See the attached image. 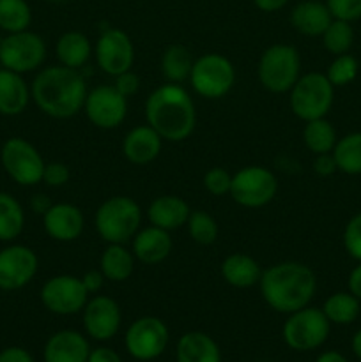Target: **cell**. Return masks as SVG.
Returning a JSON list of instances; mask_svg holds the SVG:
<instances>
[{
    "instance_id": "obj_18",
    "label": "cell",
    "mask_w": 361,
    "mask_h": 362,
    "mask_svg": "<svg viewBox=\"0 0 361 362\" xmlns=\"http://www.w3.org/2000/svg\"><path fill=\"white\" fill-rule=\"evenodd\" d=\"M42 228L46 235L57 243H73L84 233V212L80 207L67 202L53 204L42 216Z\"/></svg>"
},
{
    "instance_id": "obj_48",
    "label": "cell",
    "mask_w": 361,
    "mask_h": 362,
    "mask_svg": "<svg viewBox=\"0 0 361 362\" xmlns=\"http://www.w3.org/2000/svg\"><path fill=\"white\" fill-rule=\"evenodd\" d=\"M52 205H53V202L50 200L48 194H45V193H38L30 198V209L35 212V214L45 216L46 211H48Z\"/></svg>"
},
{
    "instance_id": "obj_44",
    "label": "cell",
    "mask_w": 361,
    "mask_h": 362,
    "mask_svg": "<svg viewBox=\"0 0 361 362\" xmlns=\"http://www.w3.org/2000/svg\"><path fill=\"white\" fill-rule=\"evenodd\" d=\"M0 362H35L32 354L21 346H7L0 352Z\"/></svg>"
},
{
    "instance_id": "obj_38",
    "label": "cell",
    "mask_w": 361,
    "mask_h": 362,
    "mask_svg": "<svg viewBox=\"0 0 361 362\" xmlns=\"http://www.w3.org/2000/svg\"><path fill=\"white\" fill-rule=\"evenodd\" d=\"M204 187L209 194L212 197H223V194H230V186H232V175L227 172L222 166H214L209 168L204 175Z\"/></svg>"
},
{
    "instance_id": "obj_33",
    "label": "cell",
    "mask_w": 361,
    "mask_h": 362,
    "mask_svg": "<svg viewBox=\"0 0 361 362\" xmlns=\"http://www.w3.org/2000/svg\"><path fill=\"white\" fill-rule=\"evenodd\" d=\"M331 154L340 172L347 175H361V131L338 138Z\"/></svg>"
},
{
    "instance_id": "obj_40",
    "label": "cell",
    "mask_w": 361,
    "mask_h": 362,
    "mask_svg": "<svg viewBox=\"0 0 361 362\" xmlns=\"http://www.w3.org/2000/svg\"><path fill=\"white\" fill-rule=\"evenodd\" d=\"M326 6L335 20L353 23L361 18V0H326Z\"/></svg>"
},
{
    "instance_id": "obj_43",
    "label": "cell",
    "mask_w": 361,
    "mask_h": 362,
    "mask_svg": "<svg viewBox=\"0 0 361 362\" xmlns=\"http://www.w3.org/2000/svg\"><path fill=\"white\" fill-rule=\"evenodd\" d=\"M314 172L319 177H329L335 172H338V166H336L335 158H333L331 152L328 154H317L314 161Z\"/></svg>"
},
{
    "instance_id": "obj_32",
    "label": "cell",
    "mask_w": 361,
    "mask_h": 362,
    "mask_svg": "<svg viewBox=\"0 0 361 362\" xmlns=\"http://www.w3.org/2000/svg\"><path fill=\"white\" fill-rule=\"evenodd\" d=\"M361 300L354 297L350 292H336L331 293L328 299L324 300L321 310L324 311L326 318L331 324L336 325H349L360 317L361 311Z\"/></svg>"
},
{
    "instance_id": "obj_17",
    "label": "cell",
    "mask_w": 361,
    "mask_h": 362,
    "mask_svg": "<svg viewBox=\"0 0 361 362\" xmlns=\"http://www.w3.org/2000/svg\"><path fill=\"white\" fill-rule=\"evenodd\" d=\"M84 331L94 341H110L122 325V311L119 303L108 296H94L81 311Z\"/></svg>"
},
{
    "instance_id": "obj_41",
    "label": "cell",
    "mask_w": 361,
    "mask_h": 362,
    "mask_svg": "<svg viewBox=\"0 0 361 362\" xmlns=\"http://www.w3.org/2000/svg\"><path fill=\"white\" fill-rule=\"evenodd\" d=\"M71 172L66 163L62 161H50L42 170V182L48 187H62L69 182Z\"/></svg>"
},
{
    "instance_id": "obj_3",
    "label": "cell",
    "mask_w": 361,
    "mask_h": 362,
    "mask_svg": "<svg viewBox=\"0 0 361 362\" xmlns=\"http://www.w3.org/2000/svg\"><path fill=\"white\" fill-rule=\"evenodd\" d=\"M145 124L163 141L179 144L188 140L197 127V108L190 92L180 83H165L145 99Z\"/></svg>"
},
{
    "instance_id": "obj_35",
    "label": "cell",
    "mask_w": 361,
    "mask_h": 362,
    "mask_svg": "<svg viewBox=\"0 0 361 362\" xmlns=\"http://www.w3.org/2000/svg\"><path fill=\"white\" fill-rule=\"evenodd\" d=\"M321 37L322 45L331 55H343V53H349V49L354 45V28L349 21L333 18V21Z\"/></svg>"
},
{
    "instance_id": "obj_2",
    "label": "cell",
    "mask_w": 361,
    "mask_h": 362,
    "mask_svg": "<svg viewBox=\"0 0 361 362\" xmlns=\"http://www.w3.org/2000/svg\"><path fill=\"white\" fill-rule=\"evenodd\" d=\"M258 288L273 311L290 315L310 306L317 292V278L306 264L287 260L262 271Z\"/></svg>"
},
{
    "instance_id": "obj_30",
    "label": "cell",
    "mask_w": 361,
    "mask_h": 362,
    "mask_svg": "<svg viewBox=\"0 0 361 362\" xmlns=\"http://www.w3.org/2000/svg\"><path fill=\"white\" fill-rule=\"evenodd\" d=\"M25 228V211L13 194L0 191V243H13Z\"/></svg>"
},
{
    "instance_id": "obj_14",
    "label": "cell",
    "mask_w": 361,
    "mask_h": 362,
    "mask_svg": "<svg viewBox=\"0 0 361 362\" xmlns=\"http://www.w3.org/2000/svg\"><path fill=\"white\" fill-rule=\"evenodd\" d=\"M84 112L98 129H117L127 117V99L113 85H99L85 95Z\"/></svg>"
},
{
    "instance_id": "obj_26",
    "label": "cell",
    "mask_w": 361,
    "mask_h": 362,
    "mask_svg": "<svg viewBox=\"0 0 361 362\" xmlns=\"http://www.w3.org/2000/svg\"><path fill=\"white\" fill-rule=\"evenodd\" d=\"M176 362H222V350L205 332H184L176 345Z\"/></svg>"
},
{
    "instance_id": "obj_20",
    "label": "cell",
    "mask_w": 361,
    "mask_h": 362,
    "mask_svg": "<svg viewBox=\"0 0 361 362\" xmlns=\"http://www.w3.org/2000/svg\"><path fill=\"white\" fill-rule=\"evenodd\" d=\"M172 237L166 230L151 225L147 228H140L131 239V251L137 262L145 265H158L168 258L172 253Z\"/></svg>"
},
{
    "instance_id": "obj_34",
    "label": "cell",
    "mask_w": 361,
    "mask_h": 362,
    "mask_svg": "<svg viewBox=\"0 0 361 362\" xmlns=\"http://www.w3.org/2000/svg\"><path fill=\"white\" fill-rule=\"evenodd\" d=\"M32 11L27 0H0V30L6 34L28 30Z\"/></svg>"
},
{
    "instance_id": "obj_24",
    "label": "cell",
    "mask_w": 361,
    "mask_h": 362,
    "mask_svg": "<svg viewBox=\"0 0 361 362\" xmlns=\"http://www.w3.org/2000/svg\"><path fill=\"white\" fill-rule=\"evenodd\" d=\"M289 21L294 30L299 34L308 35V37H321L333 21V16L326 4L319 0H304L294 6Z\"/></svg>"
},
{
    "instance_id": "obj_9",
    "label": "cell",
    "mask_w": 361,
    "mask_h": 362,
    "mask_svg": "<svg viewBox=\"0 0 361 362\" xmlns=\"http://www.w3.org/2000/svg\"><path fill=\"white\" fill-rule=\"evenodd\" d=\"M0 165L18 186L32 187L42 182V170L46 161L41 152L21 136L7 138L0 148Z\"/></svg>"
},
{
    "instance_id": "obj_42",
    "label": "cell",
    "mask_w": 361,
    "mask_h": 362,
    "mask_svg": "<svg viewBox=\"0 0 361 362\" xmlns=\"http://www.w3.org/2000/svg\"><path fill=\"white\" fill-rule=\"evenodd\" d=\"M113 87L120 92L126 99L133 98L138 90H140V76L133 71H126V73L119 74V76L113 78Z\"/></svg>"
},
{
    "instance_id": "obj_36",
    "label": "cell",
    "mask_w": 361,
    "mask_h": 362,
    "mask_svg": "<svg viewBox=\"0 0 361 362\" xmlns=\"http://www.w3.org/2000/svg\"><path fill=\"white\" fill-rule=\"evenodd\" d=\"M186 228L191 240L200 244V246H211L219 235L216 219L204 211H191L190 218L186 221Z\"/></svg>"
},
{
    "instance_id": "obj_46",
    "label": "cell",
    "mask_w": 361,
    "mask_h": 362,
    "mask_svg": "<svg viewBox=\"0 0 361 362\" xmlns=\"http://www.w3.org/2000/svg\"><path fill=\"white\" fill-rule=\"evenodd\" d=\"M81 283H84L85 290L88 292V296H92V293H98L99 290L103 288V283H105V276H103V272L96 271V269H91V271L85 272L84 276H81Z\"/></svg>"
},
{
    "instance_id": "obj_52",
    "label": "cell",
    "mask_w": 361,
    "mask_h": 362,
    "mask_svg": "<svg viewBox=\"0 0 361 362\" xmlns=\"http://www.w3.org/2000/svg\"><path fill=\"white\" fill-rule=\"evenodd\" d=\"M46 2H53V4H59V2H66V0H46Z\"/></svg>"
},
{
    "instance_id": "obj_4",
    "label": "cell",
    "mask_w": 361,
    "mask_h": 362,
    "mask_svg": "<svg viewBox=\"0 0 361 362\" xmlns=\"http://www.w3.org/2000/svg\"><path fill=\"white\" fill-rule=\"evenodd\" d=\"M142 225V209L131 197L115 194L103 202L94 214L98 235L106 244H126Z\"/></svg>"
},
{
    "instance_id": "obj_6",
    "label": "cell",
    "mask_w": 361,
    "mask_h": 362,
    "mask_svg": "<svg viewBox=\"0 0 361 362\" xmlns=\"http://www.w3.org/2000/svg\"><path fill=\"white\" fill-rule=\"evenodd\" d=\"M335 101V87L322 73L299 76L289 90V105L294 115L303 122L324 119Z\"/></svg>"
},
{
    "instance_id": "obj_45",
    "label": "cell",
    "mask_w": 361,
    "mask_h": 362,
    "mask_svg": "<svg viewBox=\"0 0 361 362\" xmlns=\"http://www.w3.org/2000/svg\"><path fill=\"white\" fill-rule=\"evenodd\" d=\"M87 362H122V357L110 346H96V349H91Z\"/></svg>"
},
{
    "instance_id": "obj_7",
    "label": "cell",
    "mask_w": 361,
    "mask_h": 362,
    "mask_svg": "<svg viewBox=\"0 0 361 362\" xmlns=\"http://www.w3.org/2000/svg\"><path fill=\"white\" fill-rule=\"evenodd\" d=\"M331 322L326 318L321 308L306 306L287 315L282 336L285 345L294 352H311L328 341Z\"/></svg>"
},
{
    "instance_id": "obj_28",
    "label": "cell",
    "mask_w": 361,
    "mask_h": 362,
    "mask_svg": "<svg viewBox=\"0 0 361 362\" xmlns=\"http://www.w3.org/2000/svg\"><path fill=\"white\" fill-rule=\"evenodd\" d=\"M134 264H137V258L133 251L127 250L126 244H106L99 258V271L108 281L122 283L131 278Z\"/></svg>"
},
{
    "instance_id": "obj_10",
    "label": "cell",
    "mask_w": 361,
    "mask_h": 362,
    "mask_svg": "<svg viewBox=\"0 0 361 362\" xmlns=\"http://www.w3.org/2000/svg\"><path fill=\"white\" fill-rule=\"evenodd\" d=\"M278 187V179L271 170L260 165H251L234 173L230 197L244 209H260L275 200Z\"/></svg>"
},
{
    "instance_id": "obj_12",
    "label": "cell",
    "mask_w": 361,
    "mask_h": 362,
    "mask_svg": "<svg viewBox=\"0 0 361 362\" xmlns=\"http://www.w3.org/2000/svg\"><path fill=\"white\" fill-rule=\"evenodd\" d=\"M170 341L165 322L158 317H140L131 322L124 334L127 356L138 362H151L163 356Z\"/></svg>"
},
{
    "instance_id": "obj_8",
    "label": "cell",
    "mask_w": 361,
    "mask_h": 362,
    "mask_svg": "<svg viewBox=\"0 0 361 362\" xmlns=\"http://www.w3.org/2000/svg\"><path fill=\"white\" fill-rule=\"evenodd\" d=\"M236 67L222 53H205L195 59L190 74V85L204 99H222L236 85Z\"/></svg>"
},
{
    "instance_id": "obj_19",
    "label": "cell",
    "mask_w": 361,
    "mask_h": 362,
    "mask_svg": "<svg viewBox=\"0 0 361 362\" xmlns=\"http://www.w3.org/2000/svg\"><path fill=\"white\" fill-rule=\"evenodd\" d=\"M91 343L87 336L74 329L57 331L46 339L42 349L45 362H87Z\"/></svg>"
},
{
    "instance_id": "obj_49",
    "label": "cell",
    "mask_w": 361,
    "mask_h": 362,
    "mask_svg": "<svg viewBox=\"0 0 361 362\" xmlns=\"http://www.w3.org/2000/svg\"><path fill=\"white\" fill-rule=\"evenodd\" d=\"M253 4L257 6V9L264 11V13H276L285 7L289 0H253Z\"/></svg>"
},
{
    "instance_id": "obj_23",
    "label": "cell",
    "mask_w": 361,
    "mask_h": 362,
    "mask_svg": "<svg viewBox=\"0 0 361 362\" xmlns=\"http://www.w3.org/2000/svg\"><path fill=\"white\" fill-rule=\"evenodd\" d=\"M191 207L186 200L176 194H161L154 198L147 207V219L151 225L172 232V230L186 226Z\"/></svg>"
},
{
    "instance_id": "obj_27",
    "label": "cell",
    "mask_w": 361,
    "mask_h": 362,
    "mask_svg": "<svg viewBox=\"0 0 361 362\" xmlns=\"http://www.w3.org/2000/svg\"><path fill=\"white\" fill-rule=\"evenodd\" d=\"M55 55L60 66L80 71L94 55V48L87 35L78 30H69L57 39Z\"/></svg>"
},
{
    "instance_id": "obj_47",
    "label": "cell",
    "mask_w": 361,
    "mask_h": 362,
    "mask_svg": "<svg viewBox=\"0 0 361 362\" xmlns=\"http://www.w3.org/2000/svg\"><path fill=\"white\" fill-rule=\"evenodd\" d=\"M347 286H349V292L361 300V262H357L356 267L350 271Z\"/></svg>"
},
{
    "instance_id": "obj_22",
    "label": "cell",
    "mask_w": 361,
    "mask_h": 362,
    "mask_svg": "<svg viewBox=\"0 0 361 362\" xmlns=\"http://www.w3.org/2000/svg\"><path fill=\"white\" fill-rule=\"evenodd\" d=\"M30 101V85L25 81L23 74L0 67V115H21Z\"/></svg>"
},
{
    "instance_id": "obj_1",
    "label": "cell",
    "mask_w": 361,
    "mask_h": 362,
    "mask_svg": "<svg viewBox=\"0 0 361 362\" xmlns=\"http://www.w3.org/2000/svg\"><path fill=\"white\" fill-rule=\"evenodd\" d=\"M87 83L80 71L66 66H48L39 69L30 83L34 105L45 115L66 120L84 110Z\"/></svg>"
},
{
    "instance_id": "obj_11",
    "label": "cell",
    "mask_w": 361,
    "mask_h": 362,
    "mask_svg": "<svg viewBox=\"0 0 361 362\" xmlns=\"http://www.w3.org/2000/svg\"><path fill=\"white\" fill-rule=\"evenodd\" d=\"M46 42L32 30L7 34L0 41V66L14 73H34L46 60Z\"/></svg>"
},
{
    "instance_id": "obj_25",
    "label": "cell",
    "mask_w": 361,
    "mask_h": 362,
    "mask_svg": "<svg viewBox=\"0 0 361 362\" xmlns=\"http://www.w3.org/2000/svg\"><path fill=\"white\" fill-rule=\"evenodd\" d=\"M219 272L227 285L234 288H251L258 286L262 276V267L253 257L244 253H232L223 258Z\"/></svg>"
},
{
    "instance_id": "obj_51",
    "label": "cell",
    "mask_w": 361,
    "mask_h": 362,
    "mask_svg": "<svg viewBox=\"0 0 361 362\" xmlns=\"http://www.w3.org/2000/svg\"><path fill=\"white\" fill-rule=\"evenodd\" d=\"M350 346H353V352L357 359L361 361V329L360 331L354 332L353 336V341H350Z\"/></svg>"
},
{
    "instance_id": "obj_13",
    "label": "cell",
    "mask_w": 361,
    "mask_h": 362,
    "mask_svg": "<svg viewBox=\"0 0 361 362\" xmlns=\"http://www.w3.org/2000/svg\"><path fill=\"white\" fill-rule=\"evenodd\" d=\"M42 306L59 317H71L81 313L88 300L81 278L73 274H59L46 279L39 293Z\"/></svg>"
},
{
    "instance_id": "obj_16",
    "label": "cell",
    "mask_w": 361,
    "mask_h": 362,
    "mask_svg": "<svg viewBox=\"0 0 361 362\" xmlns=\"http://www.w3.org/2000/svg\"><path fill=\"white\" fill-rule=\"evenodd\" d=\"M39 258L25 244H9L0 250V290H21L35 278Z\"/></svg>"
},
{
    "instance_id": "obj_5",
    "label": "cell",
    "mask_w": 361,
    "mask_h": 362,
    "mask_svg": "<svg viewBox=\"0 0 361 362\" xmlns=\"http://www.w3.org/2000/svg\"><path fill=\"white\" fill-rule=\"evenodd\" d=\"M301 76V57L292 45H271L262 52L257 78L271 94H287Z\"/></svg>"
},
{
    "instance_id": "obj_15",
    "label": "cell",
    "mask_w": 361,
    "mask_h": 362,
    "mask_svg": "<svg viewBox=\"0 0 361 362\" xmlns=\"http://www.w3.org/2000/svg\"><path fill=\"white\" fill-rule=\"evenodd\" d=\"M96 64L108 76L126 73L134 64V46L130 35L120 28L108 27L101 32L94 48Z\"/></svg>"
},
{
    "instance_id": "obj_31",
    "label": "cell",
    "mask_w": 361,
    "mask_h": 362,
    "mask_svg": "<svg viewBox=\"0 0 361 362\" xmlns=\"http://www.w3.org/2000/svg\"><path fill=\"white\" fill-rule=\"evenodd\" d=\"M336 141H338L336 129L326 117L324 119H315L304 122L303 144L315 156L333 152Z\"/></svg>"
},
{
    "instance_id": "obj_21",
    "label": "cell",
    "mask_w": 361,
    "mask_h": 362,
    "mask_svg": "<svg viewBox=\"0 0 361 362\" xmlns=\"http://www.w3.org/2000/svg\"><path fill=\"white\" fill-rule=\"evenodd\" d=\"M163 138L149 124L137 126L126 133L122 140V154L131 165L145 166L161 154Z\"/></svg>"
},
{
    "instance_id": "obj_37",
    "label": "cell",
    "mask_w": 361,
    "mask_h": 362,
    "mask_svg": "<svg viewBox=\"0 0 361 362\" xmlns=\"http://www.w3.org/2000/svg\"><path fill=\"white\" fill-rule=\"evenodd\" d=\"M360 71V64L354 59L350 53H343V55H336L333 62L329 64L326 76L331 81L333 87H345V85L353 83Z\"/></svg>"
},
{
    "instance_id": "obj_50",
    "label": "cell",
    "mask_w": 361,
    "mask_h": 362,
    "mask_svg": "<svg viewBox=\"0 0 361 362\" xmlns=\"http://www.w3.org/2000/svg\"><path fill=\"white\" fill-rule=\"evenodd\" d=\"M315 362H349L347 357H343L342 354L336 352V350H326L321 356L315 359Z\"/></svg>"
},
{
    "instance_id": "obj_39",
    "label": "cell",
    "mask_w": 361,
    "mask_h": 362,
    "mask_svg": "<svg viewBox=\"0 0 361 362\" xmlns=\"http://www.w3.org/2000/svg\"><path fill=\"white\" fill-rule=\"evenodd\" d=\"M343 247L347 255L356 262H361V212L349 219L343 228Z\"/></svg>"
},
{
    "instance_id": "obj_29",
    "label": "cell",
    "mask_w": 361,
    "mask_h": 362,
    "mask_svg": "<svg viewBox=\"0 0 361 362\" xmlns=\"http://www.w3.org/2000/svg\"><path fill=\"white\" fill-rule=\"evenodd\" d=\"M193 62V55L186 46L170 45L163 52L159 67H161L163 78L168 80L170 83H183V81L190 80Z\"/></svg>"
}]
</instances>
